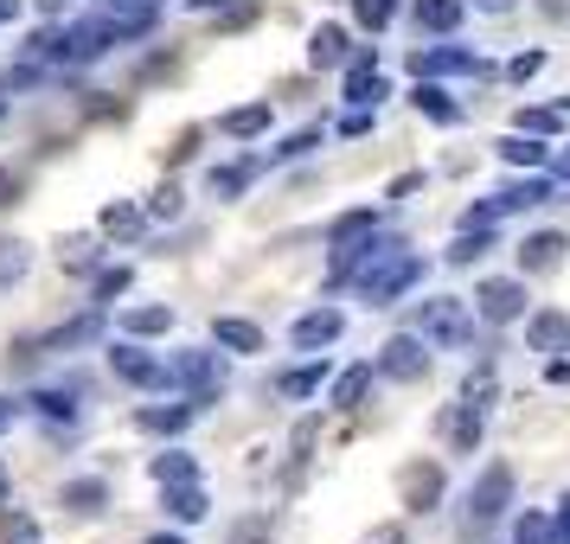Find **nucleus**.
<instances>
[{"instance_id": "obj_48", "label": "nucleus", "mask_w": 570, "mask_h": 544, "mask_svg": "<svg viewBox=\"0 0 570 544\" xmlns=\"http://www.w3.org/2000/svg\"><path fill=\"white\" fill-rule=\"evenodd\" d=\"M539 13H551V20H564V13H570V0H539Z\"/></svg>"}, {"instance_id": "obj_33", "label": "nucleus", "mask_w": 570, "mask_h": 544, "mask_svg": "<svg viewBox=\"0 0 570 544\" xmlns=\"http://www.w3.org/2000/svg\"><path fill=\"white\" fill-rule=\"evenodd\" d=\"M321 378H327V365H302V372H288V378H283V390H288V397H314Z\"/></svg>"}, {"instance_id": "obj_5", "label": "nucleus", "mask_w": 570, "mask_h": 544, "mask_svg": "<svg viewBox=\"0 0 570 544\" xmlns=\"http://www.w3.org/2000/svg\"><path fill=\"white\" fill-rule=\"evenodd\" d=\"M416 334L423 339H468V308L455 295H442V301H423V320H416Z\"/></svg>"}, {"instance_id": "obj_9", "label": "nucleus", "mask_w": 570, "mask_h": 544, "mask_svg": "<svg viewBox=\"0 0 570 544\" xmlns=\"http://www.w3.org/2000/svg\"><path fill=\"white\" fill-rule=\"evenodd\" d=\"M442 442H449L455 455H474V448H481V411L449 404V411H442Z\"/></svg>"}, {"instance_id": "obj_39", "label": "nucleus", "mask_w": 570, "mask_h": 544, "mask_svg": "<svg viewBox=\"0 0 570 544\" xmlns=\"http://www.w3.org/2000/svg\"><path fill=\"white\" fill-rule=\"evenodd\" d=\"M58 257H65V269H90V263H97V250H90V237H71Z\"/></svg>"}, {"instance_id": "obj_40", "label": "nucleus", "mask_w": 570, "mask_h": 544, "mask_svg": "<svg viewBox=\"0 0 570 544\" xmlns=\"http://www.w3.org/2000/svg\"><path fill=\"white\" fill-rule=\"evenodd\" d=\"M148 211H155V218H180V211H186V206H180V186H160Z\"/></svg>"}, {"instance_id": "obj_8", "label": "nucleus", "mask_w": 570, "mask_h": 544, "mask_svg": "<svg viewBox=\"0 0 570 544\" xmlns=\"http://www.w3.org/2000/svg\"><path fill=\"white\" fill-rule=\"evenodd\" d=\"M525 346H532V353H570V314H564V308L532 314V327H525Z\"/></svg>"}, {"instance_id": "obj_44", "label": "nucleus", "mask_w": 570, "mask_h": 544, "mask_svg": "<svg viewBox=\"0 0 570 544\" xmlns=\"http://www.w3.org/2000/svg\"><path fill=\"white\" fill-rule=\"evenodd\" d=\"M544 71V52H525V58H513V78L525 83V78H539Z\"/></svg>"}, {"instance_id": "obj_1", "label": "nucleus", "mask_w": 570, "mask_h": 544, "mask_svg": "<svg viewBox=\"0 0 570 544\" xmlns=\"http://www.w3.org/2000/svg\"><path fill=\"white\" fill-rule=\"evenodd\" d=\"M379 372H385V378H404V385H416V378L430 372V353H423V334H397V339H391L385 353H379Z\"/></svg>"}, {"instance_id": "obj_23", "label": "nucleus", "mask_w": 570, "mask_h": 544, "mask_svg": "<svg viewBox=\"0 0 570 544\" xmlns=\"http://www.w3.org/2000/svg\"><path fill=\"white\" fill-rule=\"evenodd\" d=\"M27 263H32V250L20 244V237H0V288L20 283V276H27Z\"/></svg>"}, {"instance_id": "obj_53", "label": "nucleus", "mask_w": 570, "mask_h": 544, "mask_svg": "<svg viewBox=\"0 0 570 544\" xmlns=\"http://www.w3.org/2000/svg\"><path fill=\"white\" fill-rule=\"evenodd\" d=\"M474 7H488V13H507V7H513V0H474Z\"/></svg>"}, {"instance_id": "obj_15", "label": "nucleus", "mask_w": 570, "mask_h": 544, "mask_svg": "<svg viewBox=\"0 0 570 544\" xmlns=\"http://www.w3.org/2000/svg\"><path fill=\"white\" fill-rule=\"evenodd\" d=\"M109 39H116V32H109V20H97V27H71V32H65V46H58V39H52V46L65 58H97Z\"/></svg>"}, {"instance_id": "obj_37", "label": "nucleus", "mask_w": 570, "mask_h": 544, "mask_svg": "<svg viewBox=\"0 0 570 544\" xmlns=\"http://www.w3.org/2000/svg\"><path fill=\"white\" fill-rule=\"evenodd\" d=\"M186 416H193L186 404L180 411H141V429H167V436H174V429H186Z\"/></svg>"}, {"instance_id": "obj_42", "label": "nucleus", "mask_w": 570, "mask_h": 544, "mask_svg": "<svg viewBox=\"0 0 570 544\" xmlns=\"http://www.w3.org/2000/svg\"><path fill=\"white\" fill-rule=\"evenodd\" d=\"M193 155H199V129H186L180 141L167 148V160H174V167H180V160H193Z\"/></svg>"}, {"instance_id": "obj_4", "label": "nucleus", "mask_w": 570, "mask_h": 544, "mask_svg": "<svg viewBox=\"0 0 570 544\" xmlns=\"http://www.w3.org/2000/svg\"><path fill=\"white\" fill-rule=\"evenodd\" d=\"M167 378H180V385H193L199 397H212V390H225V365L212 359V353H180L174 365H160Z\"/></svg>"}, {"instance_id": "obj_21", "label": "nucleus", "mask_w": 570, "mask_h": 544, "mask_svg": "<svg viewBox=\"0 0 570 544\" xmlns=\"http://www.w3.org/2000/svg\"><path fill=\"white\" fill-rule=\"evenodd\" d=\"M411 103L423 109L430 122H455V116H462V109L449 103V90H436V83H430V78H416V97H411Z\"/></svg>"}, {"instance_id": "obj_25", "label": "nucleus", "mask_w": 570, "mask_h": 544, "mask_svg": "<svg viewBox=\"0 0 570 544\" xmlns=\"http://www.w3.org/2000/svg\"><path fill=\"white\" fill-rule=\"evenodd\" d=\"M0 544H46L39 538V518L32 513H7L0 518Z\"/></svg>"}, {"instance_id": "obj_45", "label": "nucleus", "mask_w": 570, "mask_h": 544, "mask_svg": "<svg viewBox=\"0 0 570 544\" xmlns=\"http://www.w3.org/2000/svg\"><path fill=\"white\" fill-rule=\"evenodd\" d=\"M13 199H20V174H13V167H0V206H13Z\"/></svg>"}, {"instance_id": "obj_29", "label": "nucleus", "mask_w": 570, "mask_h": 544, "mask_svg": "<svg viewBox=\"0 0 570 544\" xmlns=\"http://www.w3.org/2000/svg\"><path fill=\"white\" fill-rule=\"evenodd\" d=\"M250 174H257V160H244V167H225V174L212 167V192H218V199H232V192H244V186H250Z\"/></svg>"}, {"instance_id": "obj_2", "label": "nucleus", "mask_w": 570, "mask_h": 544, "mask_svg": "<svg viewBox=\"0 0 570 544\" xmlns=\"http://www.w3.org/2000/svg\"><path fill=\"white\" fill-rule=\"evenodd\" d=\"M507 500H513V467L493 462L488 474L474 481V493H468V513H474V518H500V513H507Z\"/></svg>"}, {"instance_id": "obj_50", "label": "nucleus", "mask_w": 570, "mask_h": 544, "mask_svg": "<svg viewBox=\"0 0 570 544\" xmlns=\"http://www.w3.org/2000/svg\"><path fill=\"white\" fill-rule=\"evenodd\" d=\"M7 20H20V0H0V27H7Z\"/></svg>"}, {"instance_id": "obj_55", "label": "nucleus", "mask_w": 570, "mask_h": 544, "mask_svg": "<svg viewBox=\"0 0 570 544\" xmlns=\"http://www.w3.org/2000/svg\"><path fill=\"white\" fill-rule=\"evenodd\" d=\"M148 544H180V538H167V532H160V538H148Z\"/></svg>"}, {"instance_id": "obj_47", "label": "nucleus", "mask_w": 570, "mask_h": 544, "mask_svg": "<svg viewBox=\"0 0 570 544\" xmlns=\"http://www.w3.org/2000/svg\"><path fill=\"white\" fill-rule=\"evenodd\" d=\"M13 416H20V404H13V397H0V436L13 429Z\"/></svg>"}, {"instance_id": "obj_22", "label": "nucleus", "mask_w": 570, "mask_h": 544, "mask_svg": "<svg viewBox=\"0 0 570 544\" xmlns=\"http://www.w3.org/2000/svg\"><path fill=\"white\" fill-rule=\"evenodd\" d=\"M372 231V211H346V218H334V231H327V244H334V257H346L360 237Z\"/></svg>"}, {"instance_id": "obj_6", "label": "nucleus", "mask_w": 570, "mask_h": 544, "mask_svg": "<svg viewBox=\"0 0 570 544\" xmlns=\"http://www.w3.org/2000/svg\"><path fill=\"white\" fill-rule=\"evenodd\" d=\"M416 276H423V263H416V257H391V269L365 276V301H372V308H385V301H397V295L416 283Z\"/></svg>"}, {"instance_id": "obj_20", "label": "nucleus", "mask_w": 570, "mask_h": 544, "mask_svg": "<svg viewBox=\"0 0 570 544\" xmlns=\"http://www.w3.org/2000/svg\"><path fill=\"white\" fill-rule=\"evenodd\" d=\"M218 129L232 135V141H250V135L269 129V103H244V109H232V116H225Z\"/></svg>"}, {"instance_id": "obj_43", "label": "nucleus", "mask_w": 570, "mask_h": 544, "mask_svg": "<svg viewBox=\"0 0 570 544\" xmlns=\"http://www.w3.org/2000/svg\"><path fill=\"white\" fill-rule=\"evenodd\" d=\"M39 411L46 416H71V397H65V390H39Z\"/></svg>"}, {"instance_id": "obj_19", "label": "nucleus", "mask_w": 570, "mask_h": 544, "mask_svg": "<svg viewBox=\"0 0 570 544\" xmlns=\"http://www.w3.org/2000/svg\"><path fill=\"white\" fill-rule=\"evenodd\" d=\"M340 58H346V32H340V27H321V32L308 39V65H314V71H334Z\"/></svg>"}, {"instance_id": "obj_24", "label": "nucleus", "mask_w": 570, "mask_h": 544, "mask_svg": "<svg viewBox=\"0 0 570 544\" xmlns=\"http://www.w3.org/2000/svg\"><path fill=\"white\" fill-rule=\"evenodd\" d=\"M174 327V308H129L122 314V334H167Z\"/></svg>"}, {"instance_id": "obj_54", "label": "nucleus", "mask_w": 570, "mask_h": 544, "mask_svg": "<svg viewBox=\"0 0 570 544\" xmlns=\"http://www.w3.org/2000/svg\"><path fill=\"white\" fill-rule=\"evenodd\" d=\"M379 544H404V538H397V532H379Z\"/></svg>"}, {"instance_id": "obj_30", "label": "nucleus", "mask_w": 570, "mask_h": 544, "mask_svg": "<svg viewBox=\"0 0 570 544\" xmlns=\"http://www.w3.org/2000/svg\"><path fill=\"white\" fill-rule=\"evenodd\" d=\"M65 506H71V513H97V506H104V481H71V487H65Z\"/></svg>"}, {"instance_id": "obj_31", "label": "nucleus", "mask_w": 570, "mask_h": 544, "mask_svg": "<svg viewBox=\"0 0 570 544\" xmlns=\"http://www.w3.org/2000/svg\"><path fill=\"white\" fill-rule=\"evenodd\" d=\"M513 544H558V532H551V518L544 513H525L513 525Z\"/></svg>"}, {"instance_id": "obj_16", "label": "nucleus", "mask_w": 570, "mask_h": 544, "mask_svg": "<svg viewBox=\"0 0 570 544\" xmlns=\"http://www.w3.org/2000/svg\"><path fill=\"white\" fill-rule=\"evenodd\" d=\"M436 493H442L436 467H411V474H404V506H411V513H430V506H436Z\"/></svg>"}, {"instance_id": "obj_14", "label": "nucleus", "mask_w": 570, "mask_h": 544, "mask_svg": "<svg viewBox=\"0 0 570 544\" xmlns=\"http://www.w3.org/2000/svg\"><path fill=\"white\" fill-rule=\"evenodd\" d=\"M212 339L232 346V353H263V327L257 320H232V314H225V320H212Z\"/></svg>"}, {"instance_id": "obj_52", "label": "nucleus", "mask_w": 570, "mask_h": 544, "mask_svg": "<svg viewBox=\"0 0 570 544\" xmlns=\"http://www.w3.org/2000/svg\"><path fill=\"white\" fill-rule=\"evenodd\" d=\"M7 493H13V474H7V462H0V506H7Z\"/></svg>"}, {"instance_id": "obj_34", "label": "nucleus", "mask_w": 570, "mask_h": 544, "mask_svg": "<svg viewBox=\"0 0 570 544\" xmlns=\"http://www.w3.org/2000/svg\"><path fill=\"white\" fill-rule=\"evenodd\" d=\"M558 109H519V135H558Z\"/></svg>"}, {"instance_id": "obj_17", "label": "nucleus", "mask_w": 570, "mask_h": 544, "mask_svg": "<svg viewBox=\"0 0 570 544\" xmlns=\"http://www.w3.org/2000/svg\"><path fill=\"white\" fill-rule=\"evenodd\" d=\"M462 13H468V0H416V27H430V32H455Z\"/></svg>"}, {"instance_id": "obj_13", "label": "nucleus", "mask_w": 570, "mask_h": 544, "mask_svg": "<svg viewBox=\"0 0 570 544\" xmlns=\"http://www.w3.org/2000/svg\"><path fill=\"white\" fill-rule=\"evenodd\" d=\"M109 365H116L129 385H167V372H160V365L148 359L141 346H116V353H109Z\"/></svg>"}, {"instance_id": "obj_49", "label": "nucleus", "mask_w": 570, "mask_h": 544, "mask_svg": "<svg viewBox=\"0 0 570 544\" xmlns=\"http://www.w3.org/2000/svg\"><path fill=\"white\" fill-rule=\"evenodd\" d=\"M551 532H558V544H570V500H564V513H558V525H551Z\"/></svg>"}, {"instance_id": "obj_51", "label": "nucleus", "mask_w": 570, "mask_h": 544, "mask_svg": "<svg viewBox=\"0 0 570 544\" xmlns=\"http://www.w3.org/2000/svg\"><path fill=\"white\" fill-rule=\"evenodd\" d=\"M129 7H141V0H104V13H129Z\"/></svg>"}, {"instance_id": "obj_27", "label": "nucleus", "mask_w": 570, "mask_h": 544, "mask_svg": "<svg viewBox=\"0 0 570 544\" xmlns=\"http://www.w3.org/2000/svg\"><path fill=\"white\" fill-rule=\"evenodd\" d=\"M365 385H372V365H353V372L334 385V404H340V411H353V404L365 397Z\"/></svg>"}, {"instance_id": "obj_12", "label": "nucleus", "mask_w": 570, "mask_h": 544, "mask_svg": "<svg viewBox=\"0 0 570 544\" xmlns=\"http://www.w3.org/2000/svg\"><path fill=\"white\" fill-rule=\"evenodd\" d=\"M346 97H353V103H379V97H385V78H379L372 52H360L346 65Z\"/></svg>"}, {"instance_id": "obj_32", "label": "nucleus", "mask_w": 570, "mask_h": 544, "mask_svg": "<svg viewBox=\"0 0 570 544\" xmlns=\"http://www.w3.org/2000/svg\"><path fill=\"white\" fill-rule=\"evenodd\" d=\"M500 155L513 160V167H544V148H539V141H525V135H507V141H500Z\"/></svg>"}, {"instance_id": "obj_41", "label": "nucleus", "mask_w": 570, "mask_h": 544, "mask_svg": "<svg viewBox=\"0 0 570 544\" xmlns=\"http://www.w3.org/2000/svg\"><path fill=\"white\" fill-rule=\"evenodd\" d=\"M122 288H129V269H104V276H97V295H104V301H116Z\"/></svg>"}, {"instance_id": "obj_28", "label": "nucleus", "mask_w": 570, "mask_h": 544, "mask_svg": "<svg viewBox=\"0 0 570 544\" xmlns=\"http://www.w3.org/2000/svg\"><path fill=\"white\" fill-rule=\"evenodd\" d=\"M199 467H193V455H155V481L160 487H180V481H193Z\"/></svg>"}, {"instance_id": "obj_26", "label": "nucleus", "mask_w": 570, "mask_h": 544, "mask_svg": "<svg viewBox=\"0 0 570 544\" xmlns=\"http://www.w3.org/2000/svg\"><path fill=\"white\" fill-rule=\"evenodd\" d=\"M104 231L109 237H135L141 231V211H135L129 199H116V206H104Z\"/></svg>"}, {"instance_id": "obj_36", "label": "nucleus", "mask_w": 570, "mask_h": 544, "mask_svg": "<svg viewBox=\"0 0 570 544\" xmlns=\"http://www.w3.org/2000/svg\"><path fill=\"white\" fill-rule=\"evenodd\" d=\"M263 538H269V513H250L232 525V544H263Z\"/></svg>"}, {"instance_id": "obj_46", "label": "nucleus", "mask_w": 570, "mask_h": 544, "mask_svg": "<svg viewBox=\"0 0 570 544\" xmlns=\"http://www.w3.org/2000/svg\"><path fill=\"white\" fill-rule=\"evenodd\" d=\"M365 129H372V116H365V103L353 109V116H346V122H340V135H365Z\"/></svg>"}, {"instance_id": "obj_10", "label": "nucleus", "mask_w": 570, "mask_h": 544, "mask_svg": "<svg viewBox=\"0 0 570 544\" xmlns=\"http://www.w3.org/2000/svg\"><path fill=\"white\" fill-rule=\"evenodd\" d=\"M340 327H346V314H340V308H314V314H302V320H295V346H302V353H314V346H334Z\"/></svg>"}, {"instance_id": "obj_35", "label": "nucleus", "mask_w": 570, "mask_h": 544, "mask_svg": "<svg viewBox=\"0 0 570 544\" xmlns=\"http://www.w3.org/2000/svg\"><path fill=\"white\" fill-rule=\"evenodd\" d=\"M493 390H500V385H493V372H474V378H468V390H462V404H468V411H488Z\"/></svg>"}, {"instance_id": "obj_11", "label": "nucleus", "mask_w": 570, "mask_h": 544, "mask_svg": "<svg viewBox=\"0 0 570 544\" xmlns=\"http://www.w3.org/2000/svg\"><path fill=\"white\" fill-rule=\"evenodd\" d=\"M411 71H416V78H449V71H481V58L455 52V46H436V52H416Z\"/></svg>"}, {"instance_id": "obj_3", "label": "nucleus", "mask_w": 570, "mask_h": 544, "mask_svg": "<svg viewBox=\"0 0 570 544\" xmlns=\"http://www.w3.org/2000/svg\"><path fill=\"white\" fill-rule=\"evenodd\" d=\"M474 314L493 320V327H507V320L525 314V288H519V283H481V288H474Z\"/></svg>"}, {"instance_id": "obj_38", "label": "nucleus", "mask_w": 570, "mask_h": 544, "mask_svg": "<svg viewBox=\"0 0 570 544\" xmlns=\"http://www.w3.org/2000/svg\"><path fill=\"white\" fill-rule=\"evenodd\" d=\"M353 13H360V27H391V0H360V7H353Z\"/></svg>"}, {"instance_id": "obj_7", "label": "nucleus", "mask_w": 570, "mask_h": 544, "mask_svg": "<svg viewBox=\"0 0 570 544\" xmlns=\"http://www.w3.org/2000/svg\"><path fill=\"white\" fill-rule=\"evenodd\" d=\"M564 250H570L564 231H532L519 244V269H525V276H551V269L564 263Z\"/></svg>"}, {"instance_id": "obj_18", "label": "nucleus", "mask_w": 570, "mask_h": 544, "mask_svg": "<svg viewBox=\"0 0 570 544\" xmlns=\"http://www.w3.org/2000/svg\"><path fill=\"white\" fill-rule=\"evenodd\" d=\"M167 513L180 518V525H199V518H206V493H199V481H180V487H167Z\"/></svg>"}]
</instances>
